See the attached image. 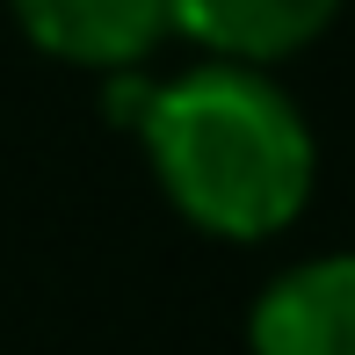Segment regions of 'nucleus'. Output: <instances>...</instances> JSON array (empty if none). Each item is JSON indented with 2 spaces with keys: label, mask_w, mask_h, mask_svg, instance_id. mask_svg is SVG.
<instances>
[{
  "label": "nucleus",
  "mask_w": 355,
  "mask_h": 355,
  "mask_svg": "<svg viewBox=\"0 0 355 355\" xmlns=\"http://www.w3.org/2000/svg\"><path fill=\"white\" fill-rule=\"evenodd\" d=\"M131 138L159 196L232 247L290 232L319 182V138L268 66L196 58L182 73H153Z\"/></svg>",
  "instance_id": "1"
},
{
  "label": "nucleus",
  "mask_w": 355,
  "mask_h": 355,
  "mask_svg": "<svg viewBox=\"0 0 355 355\" xmlns=\"http://www.w3.org/2000/svg\"><path fill=\"white\" fill-rule=\"evenodd\" d=\"M8 15L51 66L94 80L153 66V51L174 37L167 0H8Z\"/></svg>",
  "instance_id": "2"
},
{
  "label": "nucleus",
  "mask_w": 355,
  "mask_h": 355,
  "mask_svg": "<svg viewBox=\"0 0 355 355\" xmlns=\"http://www.w3.org/2000/svg\"><path fill=\"white\" fill-rule=\"evenodd\" d=\"M254 355H355V247L276 268L247 312Z\"/></svg>",
  "instance_id": "3"
},
{
  "label": "nucleus",
  "mask_w": 355,
  "mask_h": 355,
  "mask_svg": "<svg viewBox=\"0 0 355 355\" xmlns=\"http://www.w3.org/2000/svg\"><path fill=\"white\" fill-rule=\"evenodd\" d=\"M348 0H167L174 37L196 44L203 58H232V66H268L312 51L334 29Z\"/></svg>",
  "instance_id": "4"
}]
</instances>
